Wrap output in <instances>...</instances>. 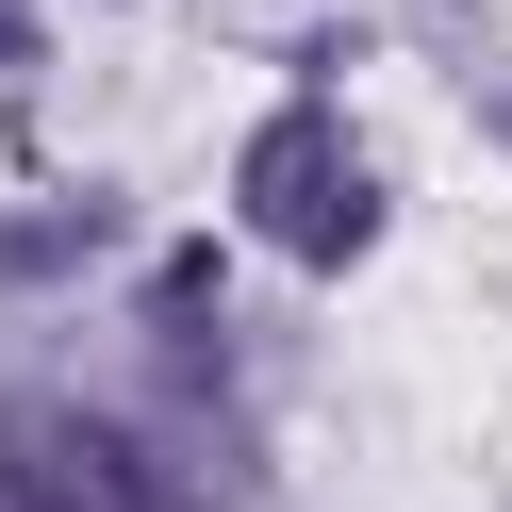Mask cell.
Instances as JSON below:
<instances>
[{"instance_id": "cell-1", "label": "cell", "mask_w": 512, "mask_h": 512, "mask_svg": "<svg viewBox=\"0 0 512 512\" xmlns=\"http://www.w3.org/2000/svg\"><path fill=\"white\" fill-rule=\"evenodd\" d=\"M248 232H265V248H298V265H347V248L380 232V182H364V149H347L314 100L248 133Z\"/></svg>"}, {"instance_id": "cell-2", "label": "cell", "mask_w": 512, "mask_h": 512, "mask_svg": "<svg viewBox=\"0 0 512 512\" xmlns=\"http://www.w3.org/2000/svg\"><path fill=\"white\" fill-rule=\"evenodd\" d=\"M17 463L50 479V512H199L149 463V430H116V413H17Z\"/></svg>"}, {"instance_id": "cell-3", "label": "cell", "mask_w": 512, "mask_h": 512, "mask_svg": "<svg viewBox=\"0 0 512 512\" xmlns=\"http://www.w3.org/2000/svg\"><path fill=\"white\" fill-rule=\"evenodd\" d=\"M0 512H50V479L17 463V430H0Z\"/></svg>"}, {"instance_id": "cell-4", "label": "cell", "mask_w": 512, "mask_h": 512, "mask_svg": "<svg viewBox=\"0 0 512 512\" xmlns=\"http://www.w3.org/2000/svg\"><path fill=\"white\" fill-rule=\"evenodd\" d=\"M17 50H34V17H17V0H0V67H17Z\"/></svg>"}]
</instances>
